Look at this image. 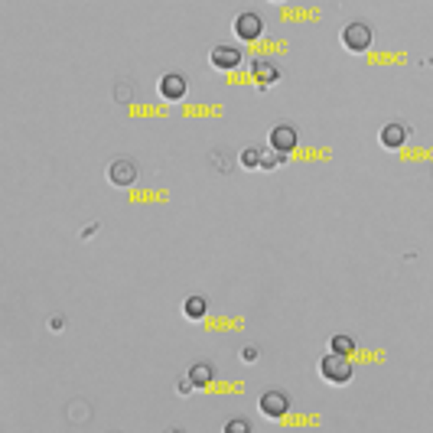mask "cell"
I'll list each match as a JSON object with an SVG mask.
<instances>
[{"label": "cell", "mask_w": 433, "mask_h": 433, "mask_svg": "<svg viewBox=\"0 0 433 433\" xmlns=\"http://www.w3.org/2000/svg\"><path fill=\"white\" fill-rule=\"evenodd\" d=\"M319 374H323V382H329V384H348L352 382V362H348V355L329 352V355H323V362H319Z\"/></svg>", "instance_id": "1"}, {"label": "cell", "mask_w": 433, "mask_h": 433, "mask_svg": "<svg viewBox=\"0 0 433 433\" xmlns=\"http://www.w3.org/2000/svg\"><path fill=\"white\" fill-rule=\"evenodd\" d=\"M372 39H374L372 26L362 23V20H355V23H348L346 30H342V46H346L348 52H365V49H372Z\"/></svg>", "instance_id": "2"}, {"label": "cell", "mask_w": 433, "mask_h": 433, "mask_svg": "<svg viewBox=\"0 0 433 433\" xmlns=\"http://www.w3.org/2000/svg\"><path fill=\"white\" fill-rule=\"evenodd\" d=\"M261 33H264V17L261 13L245 10V13L235 17V36H238L241 43H255V39H261Z\"/></svg>", "instance_id": "3"}, {"label": "cell", "mask_w": 433, "mask_h": 433, "mask_svg": "<svg viewBox=\"0 0 433 433\" xmlns=\"http://www.w3.org/2000/svg\"><path fill=\"white\" fill-rule=\"evenodd\" d=\"M257 408H261L264 417L281 420V417H287V410H290V394L287 391H264L261 401H257Z\"/></svg>", "instance_id": "4"}, {"label": "cell", "mask_w": 433, "mask_h": 433, "mask_svg": "<svg viewBox=\"0 0 433 433\" xmlns=\"http://www.w3.org/2000/svg\"><path fill=\"white\" fill-rule=\"evenodd\" d=\"M209 59H212L215 68H221V72H231V68H238L241 66V49L235 43H215L212 52H209Z\"/></svg>", "instance_id": "5"}, {"label": "cell", "mask_w": 433, "mask_h": 433, "mask_svg": "<svg viewBox=\"0 0 433 433\" xmlns=\"http://www.w3.org/2000/svg\"><path fill=\"white\" fill-rule=\"evenodd\" d=\"M297 140H300L297 128H290V124H274L271 137H267V147H274L277 153H283V157H287V153L297 147Z\"/></svg>", "instance_id": "6"}, {"label": "cell", "mask_w": 433, "mask_h": 433, "mask_svg": "<svg viewBox=\"0 0 433 433\" xmlns=\"http://www.w3.org/2000/svg\"><path fill=\"white\" fill-rule=\"evenodd\" d=\"M108 179L114 183V186H130L137 179V163L134 160H128V157H118V160H111V166H108Z\"/></svg>", "instance_id": "7"}, {"label": "cell", "mask_w": 433, "mask_h": 433, "mask_svg": "<svg viewBox=\"0 0 433 433\" xmlns=\"http://www.w3.org/2000/svg\"><path fill=\"white\" fill-rule=\"evenodd\" d=\"M186 92H189V78L183 75V72H166V75L160 78V94L166 102H179Z\"/></svg>", "instance_id": "8"}, {"label": "cell", "mask_w": 433, "mask_h": 433, "mask_svg": "<svg viewBox=\"0 0 433 433\" xmlns=\"http://www.w3.org/2000/svg\"><path fill=\"white\" fill-rule=\"evenodd\" d=\"M378 140H382L384 150H398V147H404V140H408V128H404L401 121H388L382 128V134H378Z\"/></svg>", "instance_id": "9"}, {"label": "cell", "mask_w": 433, "mask_h": 433, "mask_svg": "<svg viewBox=\"0 0 433 433\" xmlns=\"http://www.w3.org/2000/svg\"><path fill=\"white\" fill-rule=\"evenodd\" d=\"M186 378L195 384V388H205V384L215 378V365H212V362H195V365H189Z\"/></svg>", "instance_id": "10"}, {"label": "cell", "mask_w": 433, "mask_h": 433, "mask_svg": "<svg viewBox=\"0 0 433 433\" xmlns=\"http://www.w3.org/2000/svg\"><path fill=\"white\" fill-rule=\"evenodd\" d=\"M183 316H186V319H193V323L205 319V316H209V300L199 297V293H195V297H189L186 303H183Z\"/></svg>", "instance_id": "11"}, {"label": "cell", "mask_w": 433, "mask_h": 433, "mask_svg": "<svg viewBox=\"0 0 433 433\" xmlns=\"http://www.w3.org/2000/svg\"><path fill=\"white\" fill-rule=\"evenodd\" d=\"M261 160H264V150L261 147H245L238 157V163L245 166V170H261Z\"/></svg>", "instance_id": "12"}, {"label": "cell", "mask_w": 433, "mask_h": 433, "mask_svg": "<svg viewBox=\"0 0 433 433\" xmlns=\"http://www.w3.org/2000/svg\"><path fill=\"white\" fill-rule=\"evenodd\" d=\"M329 352L352 355V352H355V342H352V336H332V339H329Z\"/></svg>", "instance_id": "13"}, {"label": "cell", "mask_w": 433, "mask_h": 433, "mask_svg": "<svg viewBox=\"0 0 433 433\" xmlns=\"http://www.w3.org/2000/svg\"><path fill=\"white\" fill-rule=\"evenodd\" d=\"M255 75H257V82L271 85V82H277V68L271 62H255Z\"/></svg>", "instance_id": "14"}, {"label": "cell", "mask_w": 433, "mask_h": 433, "mask_svg": "<svg viewBox=\"0 0 433 433\" xmlns=\"http://www.w3.org/2000/svg\"><path fill=\"white\" fill-rule=\"evenodd\" d=\"M248 430H251L248 420H228V424H225V433H248Z\"/></svg>", "instance_id": "15"}, {"label": "cell", "mask_w": 433, "mask_h": 433, "mask_svg": "<svg viewBox=\"0 0 433 433\" xmlns=\"http://www.w3.org/2000/svg\"><path fill=\"white\" fill-rule=\"evenodd\" d=\"M193 388H195V384L186 378V382H179V388H176V391H179V394H189V391H193Z\"/></svg>", "instance_id": "16"}, {"label": "cell", "mask_w": 433, "mask_h": 433, "mask_svg": "<svg viewBox=\"0 0 433 433\" xmlns=\"http://www.w3.org/2000/svg\"><path fill=\"white\" fill-rule=\"evenodd\" d=\"M274 4H283V0H274Z\"/></svg>", "instance_id": "17"}]
</instances>
